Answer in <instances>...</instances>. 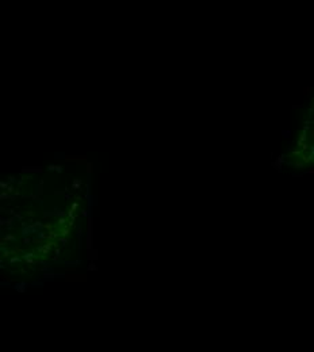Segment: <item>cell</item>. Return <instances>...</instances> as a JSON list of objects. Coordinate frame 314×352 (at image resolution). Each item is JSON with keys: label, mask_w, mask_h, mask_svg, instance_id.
Listing matches in <instances>:
<instances>
[{"label": "cell", "mask_w": 314, "mask_h": 352, "mask_svg": "<svg viewBox=\"0 0 314 352\" xmlns=\"http://www.w3.org/2000/svg\"><path fill=\"white\" fill-rule=\"evenodd\" d=\"M289 162L300 168L314 167V100L297 137L295 145L289 155Z\"/></svg>", "instance_id": "1"}]
</instances>
